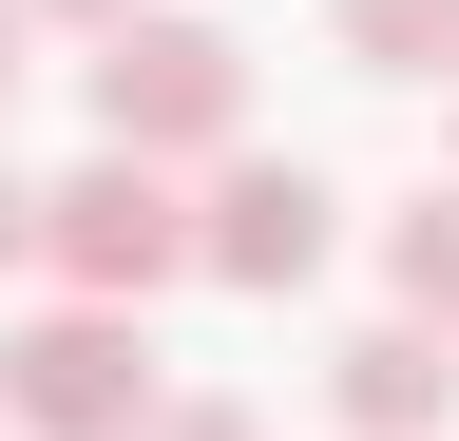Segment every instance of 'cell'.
<instances>
[{"instance_id":"11","label":"cell","mask_w":459,"mask_h":441,"mask_svg":"<svg viewBox=\"0 0 459 441\" xmlns=\"http://www.w3.org/2000/svg\"><path fill=\"white\" fill-rule=\"evenodd\" d=\"M20 77H39V20H20V0H0V96H20Z\"/></svg>"},{"instance_id":"5","label":"cell","mask_w":459,"mask_h":441,"mask_svg":"<svg viewBox=\"0 0 459 441\" xmlns=\"http://www.w3.org/2000/svg\"><path fill=\"white\" fill-rule=\"evenodd\" d=\"M325 422L344 441H440L459 422V346H440V326H344V346H325Z\"/></svg>"},{"instance_id":"6","label":"cell","mask_w":459,"mask_h":441,"mask_svg":"<svg viewBox=\"0 0 459 441\" xmlns=\"http://www.w3.org/2000/svg\"><path fill=\"white\" fill-rule=\"evenodd\" d=\"M383 288H402V326H440V346H459V173H440L421 211H383Z\"/></svg>"},{"instance_id":"8","label":"cell","mask_w":459,"mask_h":441,"mask_svg":"<svg viewBox=\"0 0 459 441\" xmlns=\"http://www.w3.org/2000/svg\"><path fill=\"white\" fill-rule=\"evenodd\" d=\"M134 441H268V422H249V403H153Z\"/></svg>"},{"instance_id":"3","label":"cell","mask_w":459,"mask_h":441,"mask_svg":"<svg viewBox=\"0 0 459 441\" xmlns=\"http://www.w3.org/2000/svg\"><path fill=\"white\" fill-rule=\"evenodd\" d=\"M39 269H57V307H153V288H192V192L134 173V154H77V173L39 192Z\"/></svg>"},{"instance_id":"4","label":"cell","mask_w":459,"mask_h":441,"mask_svg":"<svg viewBox=\"0 0 459 441\" xmlns=\"http://www.w3.org/2000/svg\"><path fill=\"white\" fill-rule=\"evenodd\" d=\"M325 173H307V154H211V192H192V269H211V288H249V307H287V288H307V269H325Z\"/></svg>"},{"instance_id":"2","label":"cell","mask_w":459,"mask_h":441,"mask_svg":"<svg viewBox=\"0 0 459 441\" xmlns=\"http://www.w3.org/2000/svg\"><path fill=\"white\" fill-rule=\"evenodd\" d=\"M153 403H172L153 307H39V326H0V441H134Z\"/></svg>"},{"instance_id":"10","label":"cell","mask_w":459,"mask_h":441,"mask_svg":"<svg viewBox=\"0 0 459 441\" xmlns=\"http://www.w3.org/2000/svg\"><path fill=\"white\" fill-rule=\"evenodd\" d=\"M0 269H39V192L20 173H0Z\"/></svg>"},{"instance_id":"7","label":"cell","mask_w":459,"mask_h":441,"mask_svg":"<svg viewBox=\"0 0 459 441\" xmlns=\"http://www.w3.org/2000/svg\"><path fill=\"white\" fill-rule=\"evenodd\" d=\"M325 39L364 77H459V0H325Z\"/></svg>"},{"instance_id":"9","label":"cell","mask_w":459,"mask_h":441,"mask_svg":"<svg viewBox=\"0 0 459 441\" xmlns=\"http://www.w3.org/2000/svg\"><path fill=\"white\" fill-rule=\"evenodd\" d=\"M20 20H57V39H115V20H153V0H20Z\"/></svg>"},{"instance_id":"1","label":"cell","mask_w":459,"mask_h":441,"mask_svg":"<svg viewBox=\"0 0 459 441\" xmlns=\"http://www.w3.org/2000/svg\"><path fill=\"white\" fill-rule=\"evenodd\" d=\"M77 116H96V154H134V173L249 154V39L192 20V0H153V20H115L96 58H77Z\"/></svg>"}]
</instances>
